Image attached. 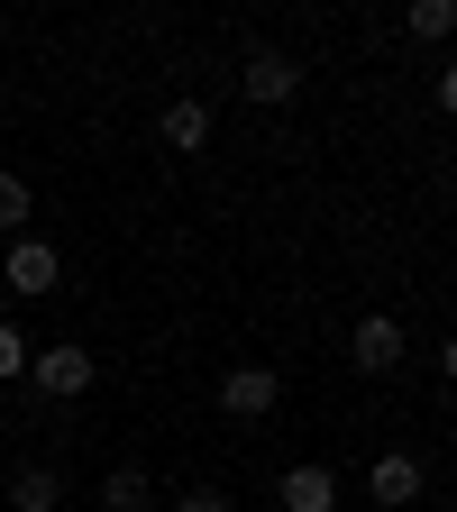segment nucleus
Masks as SVG:
<instances>
[{
	"mask_svg": "<svg viewBox=\"0 0 457 512\" xmlns=\"http://www.w3.org/2000/svg\"><path fill=\"white\" fill-rule=\"evenodd\" d=\"M92 375H101V366H92V348H74V339H55V348H37V357H28V384H37L46 403L92 394Z\"/></svg>",
	"mask_w": 457,
	"mask_h": 512,
	"instance_id": "1",
	"label": "nucleus"
},
{
	"mask_svg": "<svg viewBox=\"0 0 457 512\" xmlns=\"http://www.w3.org/2000/svg\"><path fill=\"white\" fill-rule=\"evenodd\" d=\"M275 403H284V375H275V366H229V375H220V412H229V421H266Z\"/></svg>",
	"mask_w": 457,
	"mask_h": 512,
	"instance_id": "2",
	"label": "nucleus"
},
{
	"mask_svg": "<svg viewBox=\"0 0 457 512\" xmlns=\"http://www.w3.org/2000/svg\"><path fill=\"white\" fill-rule=\"evenodd\" d=\"M238 92H247L256 110H284V101L302 92V64L275 55V46H256V55H247V74H238Z\"/></svg>",
	"mask_w": 457,
	"mask_h": 512,
	"instance_id": "3",
	"label": "nucleus"
},
{
	"mask_svg": "<svg viewBox=\"0 0 457 512\" xmlns=\"http://www.w3.org/2000/svg\"><path fill=\"white\" fill-rule=\"evenodd\" d=\"M348 366H357V375H394V366H403V320L366 311L357 330H348Z\"/></svg>",
	"mask_w": 457,
	"mask_h": 512,
	"instance_id": "4",
	"label": "nucleus"
},
{
	"mask_svg": "<svg viewBox=\"0 0 457 512\" xmlns=\"http://www.w3.org/2000/svg\"><path fill=\"white\" fill-rule=\"evenodd\" d=\"M366 494H375L384 512H403V503H421V458H403V448H384V458L366 467Z\"/></svg>",
	"mask_w": 457,
	"mask_h": 512,
	"instance_id": "5",
	"label": "nucleus"
},
{
	"mask_svg": "<svg viewBox=\"0 0 457 512\" xmlns=\"http://www.w3.org/2000/svg\"><path fill=\"white\" fill-rule=\"evenodd\" d=\"M156 128H165V147H174V156H202V147H211V101H165Z\"/></svg>",
	"mask_w": 457,
	"mask_h": 512,
	"instance_id": "6",
	"label": "nucleus"
},
{
	"mask_svg": "<svg viewBox=\"0 0 457 512\" xmlns=\"http://www.w3.org/2000/svg\"><path fill=\"white\" fill-rule=\"evenodd\" d=\"M275 494H284V512H339V476L330 467H293Z\"/></svg>",
	"mask_w": 457,
	"mask_h": 512,
	"instance_id": "7",
	"label": "nucleus"
},
{
	"mask_svg": "<svg viewBox=\"0 0 457 512\" xmlns=\"http://www.w3.org/2000/svg\"><path fill=\"white\" fill-rule=\"evenodd\" d=\"M10 284H19V293H55V247H46V238H19V247H10Z\"/></svg>",
	"mask_w": 457,
	"mask_h": 512,
	"instance_id": "8",
	"label": "nucleus"
},
{
	"mask_svg": "<svg viewBox=\"0 0 457 512\" xmlns=\"http://www.w3.org/2000/svg\"><path fill=\"white\" fill-rule=\"evenodd\" d=\"M10 503H19V512H64V476H55V467H19V476H10Z\"/></svg>",
	"mask_w": 457,
	"mask_h": 512,
	"instance_id": "9",
	"label": "nucleus"
},
{
	"mask_svg": "<svg viewBox=\"0 0 457 512\" xmlns=\"http://www.w3.org/2000/svg\"><path fill=\"white\" fill-rule=\"evenodd\" d=\"M147 494H156L147 467H110V476H101V503H110V512H147Z\"/></svg>",
	"mask_w": 457,
	"mask_h": 512,
	"instance_id": "10",
	"label": "nucleus"
},
{
	"mask_svg": "<svg viewBox=\"0 0 457 512\" xmlns=\"http://www.w3.org/2000/svg\"><path fill=\"white\" fill-rule=\"evenodd\" d=\"M403 28H412L421 46H439V37L457 28V0H412V10H403Z\"/></svg>",
	"mask_w": 457,
	"mask_h": 512,
	"instance_id": "11",
	"label": "nucleus"
},
{
	"mask_svg": "<svg viewBox=\"0 0 457 512\" xmlns=\"http://www.w3.org/2000/svg\"><path fill=\"white\" fill-rule=\"evenodd\" d=\"M28 211H37V202H28V183H19V174H0V229L28 238Z\"/></svg>",
	"mask_w": 457,
	"mask_h": 512,
	"instance_id": "12",
	"label": "nucleus"
},
{
	"mask_svg": "<svg viewBox=\"0 0 457 512\" xmlns=\"http://www.w3.org/2000/svg\"><path fill=\"white\" fill-rule=\"evenodd\" d=\"M19 375H28V339L10 330V320H0V384H19Z\"/></svg>",
	"mask_w": 457,
	"mask_h": 512,
	"instance_id": "13",
	"label": "nucleus"
},
{
	"mask_svg": "<svg viewBox=\"0 0 457 512\" xmlns=\"http://www.w3.org/2000/svg\"><path fill=\"white\" fill-rule=\"evenodd\" d=\"M174 512H238V503H229V494H220V485H192V494H183V503H174Z\"/></svg>",
	"mask_w": 457,
	"mask_h": 512,
	"instance_id": "14",
	"label": "nucleus"
},
{
	"mask_svg": "<svg viewBox=\"0 0 457 512\" xmlns=\"http://www.w3.org/2000/svg\"><path fill=\"white\" fill-rule=\"evenodd\" d=\"M439 110H457V55L439 64Z\"/></svg>",
	"mask_w": 457,
	"mask_h": 512,
	"instance_id": "15",
	"label": "nucleus"
},
{
	"mask_svg": "<svg viewBox=\"0 0 457 512\" xmlns=\"http://www.w3.org/2000/svg\"><path fill=\"white\" fill-rule=\"evenodd\" d=\"M439 366H448V384H457V339H448V348H439Z\"/></svg>",
	"mask_w": 457,
	"mask_h": 512,
	"instance_id": "16",
	"label": "nucleus"
}]
</instances>
